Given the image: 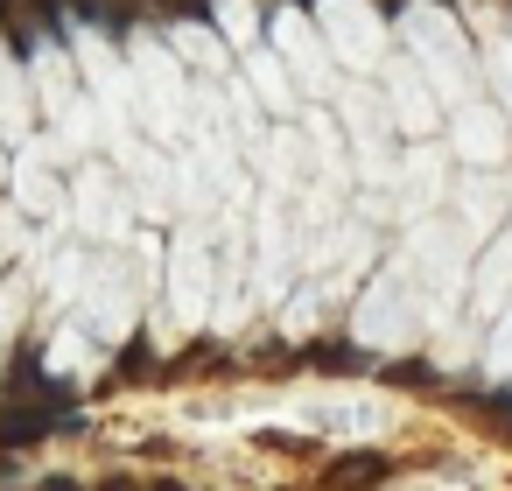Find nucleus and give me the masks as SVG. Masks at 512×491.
I'll use <instances>...</instances> for the list:
<instances>
[{"label":"nucleus","instance_id":"423d86ee","mask_svg":"<svg viewBox=\"0 0 512 491\" xmlns=\"http://www.w3.org/2000/svg\"><path fill=\"white\" fill-rule=\"evenodd\" d=\"M344 127H351V148H358L365 176H386V106L365 99V92H344Z\"/></svg>","mask_w":512,"mask_h":491},{"label":"nucleus","instance_id":"9b49d317","mask_svg":"<svg viewBox=\"0 0 512 491\" xmlns=\"http://www.w3.org/2000/svg\"><path fill=\"white\" fill-rule=\"evenodd\" d=\"M218 22H225V36H232V43H253V36H260L253 0H218Z\"/></svg>","mask_w":512,"mask_h":491},{"label":"nucleus","instance_id":"4468645a","mask_svg":"<svg viewBox=\"0 0 512 491\" xmlns=\"http://www.w3.org/2000/svg\"><path fill=\"white\" fill-rule=\"evenodd\" d=\"M491 372H512V302L498 316V337H491Z\"/></svg>","mask_w":512,"mask_h":491},{"label":"nucleus","instance_id":"1a4fd4ad","mask_svg":"<svg viewBox=\"0 0 512 491\" xmlns=\"http://www.w3.org/2000/svg\"><path fill=\"white\" fill-rule=\"evenodd\" d=\"M393 316H400V281L386 274V281H372V295L358 302V330H365V337H400Z\"/></svg>","mask_w":512,"mask_h":491},{"label":"nucleus","instance_id":"0eeeda50","mask_svg":"<svg viewBox=\"0 0 512 491\" xmlns=\"http://www.w3.org/2000/svg\"><path fill=\"white\" fill-rule=\"evenodd\" d=\"M204 295H211V260H204V246H183L176 253V309L197 323L204 316Z\"/></svg>","mask_w":512,"mask_h":491},{"label":"nucleus","instance_id":"9d476101","mask_svg":"<svg viewBox=\"0 0 512 491\" xmlns=\"http://www.w3.org/2000/svg\"><path fill=\"white\" fill-rule=\"evenodd\" d=\"M379 477H386V463H379V456H344L323 484H330V491H365V484H379Z\"/></svg>","mask_w":512,"mask_h":491},{"label":"nucleus","instance_id":"7ed1b4c3","mask_svg":"<svg viewBox=\"0 0 512 491\" xmlns=\"http://www.w3.org/2000/svg\"><path fill=\"white\" fill-rule=\"evenodd\" d=\"M274 57L302 78V92H309V99H330V50H323V36H316V22H309V15H295V8H281V15H274Z\"/></svg>","mask_w":512,"mask_h":491},{"label":"nucleus","instance_id":"f257e3e1","mask_svg":"<svg viewBox=\"0 0 512 491\" xmlns=\"http://www.w3.org/2000/svg\"><path fill=\"white\" fill-rule=\"evenodd\" d=\"M400 36H407V64L428 78V92H442L449 106H463L470 99V50H463L456 22L435 8V0H407Z\"/></svg>","mask_w":512,"mask_h":491},{"label":"nucleus","instance_id":"2eb2a0df","mask_svg":"<svg viewBox=\"0 0 512 491\" xmlns=\"http://www.w3.org/2000/svg\"><path fill=\"white\" fill-rule=\"evenodd\" d=\"M99 491H141V484H134V477H113V484H99Z\"/></svg>","mask_w":512,"mask_h":491},{"label":"nucleus","instance_id":"20e7f679","mask_svg":"<svg viewBox=\"0 0 512 491\" xmlns=\"http://www.w3.org/2000/svg\"><path fill=\"white\" fill-rule=\"evenodd\" d=\"M386 127H400V134H435V92H428V78L400 57L393 71H386Z\"/></svg>","mask_w":512,"mask_h":491},{"label":"nucleus","instance_id":"ddd939ff","mask_svg":"<svg viewBox=\"0 0 512 491\" xmlns=\"http://www.w3.org/2000/svg\"><path fill=\"white\" fill-rule=\"evenodd\" d=\"M176 43H183V57H197V64H225V50H218V36H211V29H183Z\"/></svg>","mask_w":512,"mask_h":491},{"label":"nucleus","instance_id":"dca6fc26","mask_svg":"<svg viewBox=\"0 0 512 491\" xmlns=\"http://www.w3.org/2000/svg\"><path fill=\"white\" fill-rule=\"evenodd\" d=\"M43 491H78V484H71V477H50V484H43Z\"/></svg>","mask_w":512,"mask_h":491},{"label":"nucleus","instance_id":"6e6552de","mask_svg":"<svg viewBox=\"0 0 512 491\" xmlns=\"http://www.w3.org/2000/svg\"><path fill=\"white\" fill-rule=\"evenodd\" d=\"M246 85H260V106H267V113H295V85H288L281 57L253 50V57H246Z\"/></svg>","mask_w":512,"mask_h":491},{"label":"nucleus","instance_id":"f8f14e48","mask_svg":"<svg viewBox=\"0 0 512 491\" xmlns=\"http://www.w3.org/2000/svg\"><path fill=\"white\" fill-rule=\"evenodd\" d=\"M484 71H491V85H498V99L512 106V43H491V50H484Z\"/></svg>","mask_w":512,"mask_h":491},{"label":"nucleus","instance_id":"f03ea898","mask_svg":"<svg viewBox=\"0 0 512 491\" xmlns=\"http://www.w3.org/2000/svg\"><path fill=\"white\" fill-rule=\"evenodd\" d=\"M316 36L351 71H372L386 57V29H379V15L365 8V0H323V8H316Z\"/></svg>","mask_w":512,"mask_h":491},{"label":"nucleus","instance_id":"39448f33","mask_svg":"<svg viewBox=\"0 0 512 491\" xmlns=\"http://www.w3.org/2000/svg\"><path fill=\"white\" fill-rule=\"evenodd\" d=\"M456 148H463V162L498 169V162H505V113L484 106V99H463V106H456Z\"/></svg>","mask_w":512,"mask_h":491}]
</instances>
